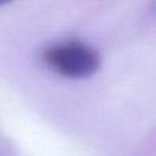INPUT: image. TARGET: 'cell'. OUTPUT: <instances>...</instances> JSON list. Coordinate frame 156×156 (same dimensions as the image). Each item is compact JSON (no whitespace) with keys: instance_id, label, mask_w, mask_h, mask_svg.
I'll list each match as a JSON object with an SVG mask.
<instances>
[{"instance_id":"6da1fadb","label":"cell","mask_w":156,"mask_h":156,"mask_svg":"<svg viewBox=\"0 0 156 156\" xmlns=\"http://www.w3.org/2000/svg\"><path fill=\"white\" fill-rule=\"evenodd\" d=\"M43 60L58 76L69 80H85L99 71L101 58L97 49L78 40H67L48 45Z\"/></svg>"},{"instance_id":"7a4b0ae2","label":"cell","mask_w":156,"mask_h":156,"mask_svg":"<svg viewBox=\"0 0 156 156\" xmlns=\"http://www.w3.org/2000/svg\"><path fill=\"white\" fill-rule=\"evenodd\" d=\"M154 12H155V15H156V3H154Z\"/></svg>"}]
</instances>
